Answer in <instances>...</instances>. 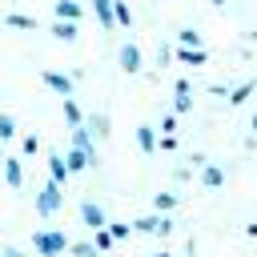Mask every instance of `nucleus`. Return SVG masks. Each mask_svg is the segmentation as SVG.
<instances>
[{"mask_svg": "<svg viewBox=\"0 0 257 257\" xmlns=\"http://www.w3.org/2000/svg\"><path fill=\"white\" fill-rule=\"evenodd\" d=\"M32 253H36V257H64V253H68V233H60V229H40V233H32Z\"/></svg>", "mask_w": 257, "mask_h": 257, "instance_id": "obj_1", "label": "nucleus"}, {"mask_svg": "<svg viewBox=\"0 0 257 257\" xmlns=\"http://www.w3.org/2000/svg\"><path fill=\"white\" fill-rule=\"evenodd\" d=\"M60 209H64V193H60V185L44 181L40 193H36V213H40V217H52V213H60Z\"/></svg>", "mask_w": 257, "mask_h": 257, "instance_id": "obj_2", "label": "nucleus"}, {"mask_svg": "<svg viewBox=\"0 0 257 257\" xmlns=\"http://www.w3.org/2000/svg\"><path fill=\"white\" fill-rule=\"evenodd\" d=\"M44 84H48L56 96H72V88H76L72 72H44Z\"/></svg>", "mask_w": 257, "mask_h": 257, "instance_id": "obj_3", "label": "nucleus"}, {"mask_svg": "<svg viewBox=\"0 0 257 257\" xmlns=\"http://www.w3.org/2000/svg\"><path fill=\"white\" fill-rule=\"evenodd\" d=\"M189 92H193V84H189V80H185V76H181V80H177V84H173V112H177V116H181V112H189V108H193V96H189Z\"/></svg>", "mask_w": 257, "mask_h": 257, "instance_id": "obj_4", "label": "nucleus"}, {"mask_svg": "<svg viewBox=\"0 0 257 257\" xmlns=\"http://www.w3.org/2000/svg\"><path fill=\"white\" fill-rule=\"evenodd\" d=\"M80 221H84L88 229H104V225H108V217H104V209H100L96 201H80Z\"/></svg>", "mask_w": 257, "mask_h": 257, "instance_id": "obj_5", "label": "nucleus"}, {"mask_svg": "<svg viewBox=\"0 0 257 257\" xmlns=\"http://www.w3.org/2000/svg\"><path fill=\"white\" fill-rule=\"evenodd\" d=\"M116 60H120V68H124V72H141V48H137L133 40H128V44H120Z\"/></svg>", "mask_w": 257, "mask_h": 257, "instance_id": "obj_6", "label": "nucleus"}, {"mask_svg": "<svg viewBox=\"0 0 257 257\" xmlns=\"http://www.w3.org/2000/svg\"><path fill=\"white\" fill-rule=\"evenodd\" d=\"M0 169H4L8 189H20V185H24V165H20L16 157H4V161H0Z\"/></svg>", "mask_w": 257, "mask_h": 257, "instance_id": "obj_7", "label": "nucleus"}, {"mask_svg": "<svg viewBox=\"0 0 257 257\" xmlns=\"http://www.w3.org/2000/svg\"><path fill=\"white\" fill-rule=\"evenodd\" d=\"M48 32H52L56 40H64V44H72V40L80 36V24H72V20H52V24H48Z\"/></svg>", "mask_w": 257, "mask_h": 257, "instance_id": "obj_8", "label": "nucleus"}, {"mask_svg": "<svg viewBox=\"0 0 257 257\" xmlns=\"http://www.w3.org/2000/svg\"><path fill=\"white\" fill-rule=\"evenodd\" d=\"M72 173H68V165H64V157L60 153H48V181L52 185H64Z\"/></svg>", "mask_w": 257, "mask_h": 257, "instance_id": "obj_9", "label": "nucleus"}, {"mask_svg": "<svg viewBox=\"0 0 257 257\" xmlns=\"http://www.w3.org/2000/svg\"><path fill=\"white\" fill-rule=\"evenodd\" d=\"M84 128L92 133V141H104L108 137V116L104 112H92V116H84Z\"/></svg>", "mask_w": 257, "mask_h": 257, "instance_id": "obj_10", "label": "nucleus"}, {"mask_svg": "<svg viewBox=\"0 0 257 257\" xmlns=\"http://www.w3.org/2000/svg\"><path fill=\"white\" fill-rule=\"evenodd\" d=\"M80 16H84V8H80L76 0H56V20H72V24H80Z\"/></svg>", "mask_w": 257, "mask_h": 257, "instance_id": "obj_11", "label": "nucleus"}, {"mask_svg": "<svg viewBox=\"0 0 257 257\" xmlns=\"http://www.w3.org/2000/svg\"><path fill=\"white\" fill-rule=\"evenodd\" d=\"M92 12H96V20H100L104 32L116 28V20H112V0H92Z\"/></svg>", "mask_w": 257, "mask_h": 257, "instance_id": "obj_12", "label": "nucleus"}, {"mask_svg": "<svg viewBox=\"0 0 257 257\" xmlns=\"http://www.w3.org/2000/svg\"><path fill=\"white\" fill-rule=\"evenodd\" d=\"M4 24H8V28H20V32H32V28H36V16H28V12H16V8H12V12L4 16Z\"/></svg>", "mask_w": 257, "mask_h": 257, "instance_id": "obj_13", "label": "nucleus"}, {"mask_svg": "<svg viewBox=\"0 0 257 257\" xmlns=\"http://www.w3.org/2000/svg\"><path fill=\"white\" fill-rule=\"evenodd\" d=\"M60 112H64V120H68V128H76V124H84V112H80V104H76L72 96H64V100H60Z\"/></svg>", "mask_w": 257, "mask_h": 257, "instance_id": "obj_14", "label": "nucleus"}, {"mask_svg": "<svg viewBox=\"0 0 257 257\" xmlns=\"http://www.w3.org/2000/svg\"><path fill=\"white\" fill-rule=\"evenodd\" d=\"M177 60H181V64H193V68H201V64L209 60V52H205V48H177Z\"/></svg>", "mask_w": 257, "mask_h": 257, "instance_id": "obj_15", "label": "nucleus"}, {"mask_svg": "<svg viewBox=\"0 0 257 257\" xmlns=\"http://www.w3.org/2000/svg\"><path fill=\"white\" fill-rule=\"evenodd\" d=\"M64 165H68V173H84V169H92L88 157H84L80 149H68V153H64Z\"/></svg>", "mask_w": 257, "mask_h": 257, "instance_id": "obj_16", "label": "nucleus"}, {"mask_svg": "<svg viewBox=\"0 0 257 257\" xmlns=\"http://www.w3.org/2000/svg\"><path fill=\"white\" fill-rule=\"evenodd\" d=\"M201 181H205L209 189H221V185H225V169H221V165H205V169H201Z\"/></svg>", "mask_w": 257, "mask_h": 257, "instance_id": "obj_17", "label": "nucleus"}, {"mask_svg": "<svg viewBox=\"0 0 257 257\" xmlns=\"http://www.w3.org/2000/svg\"><path fill=\"white\" fill-rule=\"evenodd\" d=\"M137 145H141V153H157V133L149 124H141L137 128Z\"/></svg>", "mask_w": 257, "mask_h": 257, "instance_id": "obj_18", "label": "nucleus"}, {"mask_svg": "<svg viewBox=\"0 0 257 257\" xmlns=\"http://www.w3.org/2000/svg\"><path fill=\"white\" fill-rule=\"evenodd\" d=\"M68 257H100L92 241H68Z\"/></svg>", "mask_w": 257, "mask_h": 257, "instance_id": "obj_19", "label": "nucleus"}, {"mask_svg": "<svg viewBox=\"0 0 257 257\" xmlns=\"http://www.w3.org/2000/svg\"><path fill=\"white\" fill-rule=\"evenodd\" d=\"M112 20H116L120 28H128V24H133V12H128V4H124V0H112Z\"/></svg>", "mask_w": 257, "mask_h": 257, "instance_id": "obj_20", "label": "nucleus"}, {"mask_svg": "<svg viewBox=\"0 0 257 257\" xmlns=\"http://www.w3.org/2000/svg\"><path fill=\"white\" fill-rule=\"evenodd\" d=\"M177 44H181V48H201V32H197V28H181V32H177Z\"/></svg>", "mask_w": 257, "mask_h": 257, "instance_id": "obj_21", "label": "nucleus"}, {"mask_svg": "<svg viewBox=\"0 0 257 257\" xmlns=\"http://www.w3.org/2000/svg\"><path fill=\"white\" fill-rule=\"evenodd\" d=\"M153 209H157V213H173V209H177V193H157V197H153Z\"/></svg>", "mask_w": 257, "mask_h": 257, "instance_id": "obj_22", "label": "nucleus"}, {"mask_svg": "<svg viewBox=\"0 0 257 257\" xmlns=\"http://www.w3.org/2000/svg\"><path fill=\"white\" fill-rule=\"evenodd\" d=\"M104 229H108L112 241H128V237H133V225H124V221H112V225H104Z\"/></svg>", "mask_w": 257, "mask_h": 257, "instance_id": "obj_23", "label": "nucleus"}, {"mask_svg": "<svg viewBox=\"0 0 257 257\" xmlns=\"http://www.w3.org/2000/svg\"><path fill=\"white\" fill-rule=\"evenodd\" d=\"M0 141H16V120L8 112H0Z\"/></svg>", "mask_w": 257, "mask_h": 257, "instance_id": "obj_24", "label": "nucleus"}, {"mask_svg": "<svg viewBox=\"0 0 257 257\" xmlns=\"http://www.w3.org/2000/svg\"><path fill=\"white\" fill-rule=\"evenodd\" d=\"M92 245H96V253L112 249V237H108V229H92Z\"/></svg>", "mask_w": 257, "mask_h": 257, "instance_id": "obj_25", "label": "nucleus"}, {"mask_svg": "<svg viewBox=\"0 0 257 257\" xmlns=\"http://www.w3.org/2000/svg\"><path fill=\"white\" fill-rule=\"evenodd\" d=\"M20 153H24V157H32V153H40V137H36V133H28V137L20 141Z\"/></svg>", "mask_w": 257, "mask_h": 257, "instance_id": "obj_26", "label": "nucleus"}, {"mask_svg": "<svg viewBox=\"0 0 257 257\" xmlns=\"http://www.w3.org/2000/svg\"><path fill=\"white\" fill-rule=\"evenodd\" d=\"M249 92H253V80H245V84H237V88L229 92V100H233V104H241V100H245Z\"/></svg>", "mask_w": 257, "mask_h": 257, "instance_id": "obj_27", "label": "nucleus"}, {"mask_svg": "<svg viewBox=\"0 0 257 257\" xmlns=\"http://www.w3.org/2000/svg\"><path fill=\"white\" fill-rule=\"evenodd\" d=\"M157 149H165V153H173V149H177V137H173V133H165V137L157 141Z\"/></svg>", "mask_w": 257, "mask_h": 257, "instance_id": "obj_28", "label": "nucleus"}, {"mask_svg": "<svg viewBox=\"0 0 257 257\" xmlns=\"http://www.w3.org/2000/svg\"><path fill=\"white\" fill-rule=\"evenodd\" d=\"M177 128V112H169V116H161V133H173Z\"/></svg>", "mask_w": 257, "mask_h": 257, "instance_id": "obj_29", "label": "nucleus"}, {"mask_svg": "<svg viewBox=\"0 0 257 257\" xmlns=\"http://www.w3.org/2000/svg\"><path fill=\"white\" fill-rule=\"evenodd\" d=\"M0 257H28V253L16 249V245H0Z\"/></svg>", "mask_w": 257, "mask_h": 257, "instance_id": "obj_30", "label": "nucleus"}, {"mask_svg": "<svg viewBox=\"0 0 257 257\" xmlns=\"http://www.w3.org/2000/svg\"><path fill=\"white\" fill-rule=\"evenodd\" d=\"M169 56H173V48H169V44H161V48H157V64H169Z\"/></svg>", "mask_w": 257, "mask_h": 257, "instance_id": "obj_31", "label": "nucleus"}, {"mask_svg": "<svg viewBox=\"0 0 257 257\" xmlns=\"http://www.w3.org/2000/svg\"><path fill=\"white\" fill-rule=\"evenodd\" d=\"M249 128H253V137H249V149H257V112H253V124H249Z\"/></svg>", "mask_w": 257, "mask_h": 257, "instance_id": "obj_32", "label": "nucleus"}, {"mask_svg": "<svg viewBox=\"0 0 257 257\" xmlns=\"http://www.w3.org/2000/svg\"><path fill=\"white\" fill-rule=\"evenodd\" d=\"M0 161H4V141H0Z\"/></svg>", "mask_w": 257, "mask_h": 257, "instance_id": "obj_33", "label": "nucleus"}, {"mask_svg": "<svg viewBox=\"0 0 257 257\" xmlns=\"http://www.w3.org/2000/svg\"><path fill=\"white\" fill-rule=\"evenodd\" d=\"M213 4H217V8H221V4H225V0H213Z\"/></svg>", "mask_w": 257, "mask_h": 257, "instance_id": "obj_34", "label": "nucleus"}, {"mask_svg": "<svg viewBox=\"0 0 257 257\" xmlns=\"http://www.w3.org/2000/svg\"><path fill=\"white\" fill-rule=\"evenodd\" d=\"M153 257H169V253H153Z\"/></svg>", "mask_w": 257, "mask_h": 257, "instance_id": "obj_35", "label": "nucleus"}, {"mask_svg": "<svg viewBox=\"0 0 257 257\" xmlns=\"http://www.w3.org/2000/svg\"><path fill=\"white\" fill-rule=\"evenodd\" d=\"M8 4H16V0H8Z\"/></svg>", "mask_w": 257, "mask_h": 257, "instance_id": "obj_36", "label": "nucleus"}]
</instances>
